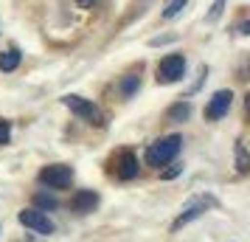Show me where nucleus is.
Here are the masks:
<instances>
[{"label": "nucleus", "instance_id": "nucleus-1", "mask_svg": "<svg viewBox=\"0 0 250 242\" xmlns=\"http://www.w3.org/2000/svg\"><path fill=\"white\" fill-rule=\"evenodd\" d=\"M180 147H183V138L177 135V132H171V135H163V138H158L155 144H149V150H146V163H149V166H155V169H160V166H169V163L177 158Z\"/></svg>", "mask_w": 250, "mask_h": 242}, {"label": "nucleus", "instance_id": "nucleus-2", "mask_svg": "<svg viewBox=\"0 0 250 242\" xmlns=\"http://www.w3.org/2000/svg\"><path fill=\"white\" fill-rule=\"evenodd\" d=\"M62 104L68 107L70 113H76L79 118H84L87 124H93V127H104L107 124V118H104L102 107L99 104H93L90 99H82V96H62Z\"/></svg>", "mask_w": 250, "mask_h": 242}, {"label": "nucleus", "instance_id": "nucleus-3", "mask_svg": "<svg viewBox=\"0 0 250 242\" xmlns=\"http://www.w3.org/2000/svg\"><path fill=\"white\" fill-rule=\"evenodd\" d=\"M37 180L48 189H68L73 183V169L65 166V163H51V166H42Z\"/></svg>", "mask_w": 250, "mask_h": 242}, {"label": "nucleus", "instance_id": "nucleus-4", "mask_svg": "<svg viewBox=\"0 0 250 242\" xmlns=\"http://www.w3.org/2000/svg\"><path fill=\"white\" fill-rule=\"evenodd\" d=\"M186 73V57L183 54H169L158 62V85H174Z\"/></svg>", "mask_w": 250, "mask_h": 242}, {"label": "nucleus", "instance_id": "nucleus-5", "mask_svg": "<svg viewBox=\"0 0 250 242\" xmlns=\"http://www.w3.org/2000/svg\"><path fill=\"white\" fill-rule=\"evenodd\" d=\"M214 203H216V200H214L211 195H208V197H194V200H188V203L183 206V211L177 214V220L171 222V228H174V231H180L183 225H188L191 220L203 217V214H205V211H208L211 206H214Z\"/></svg>", "mask_w": 250, "mask_h": 242}, {"label": "nucleus", "instance_id": "nucleus-6", "mask_svg": "<svg viewBox=\"0 0 250 242\" xmlns=\"http://www.w3.org/2000/svg\"><path fill=\"white\" fill-rule=\"evenodd\" d=\"M17 220H20V225L37 231V234H54V231H57L54 220L48 217L45 211H37V208H23V211L17 214Z\"/></svg>", "mask_w": 250, "mask_h": 242}, {"label": "nucleus", "instance_id": "nucleus-7", "mask_svg": "<svg viewBox=\"0 0 250 242\" xmlns=\"http://www.w3.org/2000/svg\"><path fill=\"white\" fill-rule=\"evenodd\" d=\"M230 102H233V93L230 90H216L214 96L208 99V104H205V118H208V121H219L222 115H228Z\"/></svg>", "mask_w": 250, "mask_h": 242}, {"label": "nucleus", "instance_id": "nucleus-8", "mask_svg": "<svg viewBox=\"0 0 250 242\" xmlns=\"http://www.w3.org/2000/svg\"><path fill=\"white\" fill-rule=\"evenodd\" d=\"M115 175L121 177V180H132L138 177V155L132 150H121L115 155Z\"/></svg>", "mask_w": 250, "mask_h": 242}, {"label": "nucleus", "instance_id": "nucleus-9", "mask_svg": "<svg viewBox=\"0 0 250 242\" xmlns=\"http://www.w3.org/2000/svg\"><path fill=\"white\" fill-rule=\"evenodd\" d=\"M96 206H99V195H96L93 189H82V192H76V195L70 197V208L79 211V214H87V211H93Z\"/></svg>", "mask_w": 250, "mask_h": 242}, {"label": "nucleus", "instance_id": "nucleus-10", "mask_svg": "<svg viewBox=\"0 0 250 242\" xmlns=\"http://www.w3.org/2000/svg\"><path fill=\"white\" fill-rule=\"evenodd\" d=\"M188 113H191V104L188 102H177L169 107V113H166V118L169 121H183V118H188Z\"/></svg>", "mask_w": 250, "mask_h": 242}, {"label": "nucleus", "instance_id": "nucleus-11", "mask_svg": "<svg viewBox=\"0 0 250 242\" xmlns=\"http://www.w3.org/2000/svg\"><path fill=\"white\" fill-rule=\"evenodd\" d=\"M34 206H37V211H54V208H57V197L45 195V192H37L34 195Z\"/></svg>", "mask_w": 250, "mask_h": 242}, {"label": "nucleus", "instance_id": "nucleus-12", "mask_svg": "<svg viewBox=\"0 0 250 242\" xmlns=\"http://www.w3.org/2000/svg\"><path fill=\"white\" fill-rule=\"evenodd\" d=\"M138 88H141V76H138V73H126L124 82H121V96H124V99H129Z\"/></svg>", "mask_w": 250, "mask_h": 242}, {"label": "nucleus", "instance_id": "nucleus-13", "mask_svg": "<svg viewBox=\"0 0 250 242\" xmlns=\"http://www.w3.org/2000/svg\"><path fill=\"white\" fill-rule=\"evenodd\" d=\"M17 65H20V51H17V48L0 54V70H14Z\"/></svg>", "mask_w": 250, "mask_h": 242}, {"label": "nucleus", "instance_id": "nucleus-14", "mask_svg": "<svg viewBox=\"0 0 250 242\" xmlns=\"http://www.w3.org/2000/svg\"><path fill=\"white\" fill-rule=\"evenodd\" d=\"M186 3H188V0H166V6H163V20H174V17L186 9Z\"/></svg>", "mask_w": 250, "mask_h": 242}, {"label": "nucleus", "instance_id": "nucleus-15", "mask_svg": "<svg viewBox=\"0 0 250 242\" xmlns=\"http://www.w3.org/2000/svg\"><path fill=\"white\" fill-rule=\"evenodd\" d=\"M236 169L242 175L250 169V161H248V150H245V144H236Z\"/></svg>", "mask_w": 250, "mask_h": 242}, {"label": "nucleus", "instance_id": "nucleus-16", "mask_svg": "<svg viewBox=\"0 0 250 242\" xmlns=\"http://www.w3.org/2000/svg\"><path fill=\"white\" fill-rule=\"evenodd\" d=\"M225 12V0H214V6H211V12H208V23H216L219 17Z\"/></svg>", "mask_w": 250, "mask_h": 242}, {"label": "nucleus", "instance_id": "nucleus-17", "mask_svg": "<svg viewBox=\"0 0 250 242\" xmlns=\"http://www.w3.org/2000/svg\"><path fill=\"white\" fill-rule=\"evenodd\" d=\"M9 138H12V124L0 118V147H3V144H9Z\"/></svg>", "mask_w": 250, "mask_h": 242}, {"label": "nucleus", "instance_id": "nucleus-18", "mask_svg": "<svg viewBox=\"0 0 250 242\" xmlns=\"http://www.w3.org/2000/svg\"><path fill=\"white\" fill-rule=\"evenodd\" d=\"M180 172H183V163H171V169H166L160 177H163V180H171V177H177Z\"/></svg>", "mask_w": 250, "mask_h": 242}, {"label": "nucleus", "instance_id": "nucleus-19", "mask_svg": "<svg viewBox=\"0 0 250 242\" xmlns=\"http://www.w3.org/2000/svg\"><path fill=\"white\" fill-rule=\"evenodd\" d=\"M76 3H79L82 9H90V6H93V3H96V0H76Z\"/></svg>", "mask_w": 250, "mask_h": 242}]
</instances>
